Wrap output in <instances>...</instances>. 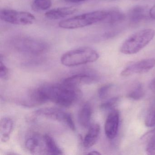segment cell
Here are the masks:
<instances>
[{
	"label": "cell",
	"mask_w": 155,
	"mask_h": 155,
	"mask_svg": "<svg viewBox=\"0 0 155 155\" xmlns=\"http://www.w3.org/2000/svg\"><path fill=\"white\" fill-rule=\"evenodd\" d=\"M89 155H101V153L98 151H96V150H93V151H91L89 153H88Z\"/></svg>",
	"instance_id": "obj_29"
},
{
	"label": "cell",
	"mask_w": 155,
	"mask_h": 155,
	"mask_svg": "<svg viewBox=\"0 0 155 155\" xmlns=\"http://www.w3.org/2000/svg\"><path fill=\"white\" fill-rule=\"evenodd\" d=\"M78 88L62 84H47L36 89L31 94L32 101L38 103L52 102L61 107H69L81 97Z\"/></svg>",
	"instance_id": "obj_1"
},
{
	"label": "cell",
	"mask_w": 155,
	"mask_h": 155,
	"mask_svg": "<svg viewBox=\"0 0 155 155\" xmlns=\"http://www.w3.org/2000/svg\"><path fill=\"white\" fill-rule=\"evenodd\" d=\"M155 35V31L146 29L132 34L122 43L120 51L126 55H132L139 52L147 46Z\"/></svg>",
	"instance_id": "obj_2"
},
{
	"label": "cell",
	"mask_w": 155,
	"mask_h": 155,
	"mask_svg": "<svg viewBox=\"0 0 155 155\" xmlns=\"http://www.w3.org/2000/svg\"><path fill=\"white\" fill-rule=\"evenodd\" d=\"M99 55L95 50L88 47L79 48L68 51L61 58V64L68 67H75L95 62Z\"/></svg>",
	"instance_id": "obj_3"
},
{
	"label": "cell",
	"mask_w": 155,
	"mask_h": 155,
	"mask_svg": "<svg viewBox=\"0 0 155 155\" xmlns=\"http://www.w3.org/2000/svg\"><path fill=\"white\" fill-rule=\"evenodd\" d=\"M25 147L32 154H41V152H46L43 136L42 137L38 135L31 136L26 140Z\"/></svg>",
	"instance_id": "obj_11"
},
{
	"label": "cell",
	"mask_w": 155,
	"mask_h": 155,
	"mask_svg": "<svg viewBox=\"0 0 155 155\" xmlns=\"http://www.w3.org/2000/svg\"><path fill=\"white\" fill-rule=\"evenodd\" d=\"M149 15L150 18L155 19V5L149 10Z\"/></svg>",
	"instance_id": "obj_27"
},
{
	"label": "cell",
	"mask_w": 155,
	"mask_h": 155,
	"mask_svg": "<svg viewBox=\"0 0 155 155\" xmlns=\"http://www.w3.org/2000/svg\"><path fill=\"white\" fill-rule=\"evenodd\" d=\"M149 88L153 93L155 94V78L150 83Z\"/></svg>",
	"instance_id": "obj_26"
},
{
	"label": "cell",
	"mask_w": 155,
	"mask_h": 155,
	"mask_svg": "<svg viewBox=\"0 0 155 155\" xmlns=\"http://www.w3.org/2000/svg\"><path fill=\"white\" fill-rule=\"evenodd\" d=\"M12 43L17 50L34 55L43 54L49 48L45 41L30 37H17L12 40Z\"/></svg>",
	"instance_id": "obj_5"
},
{
	"label": "cell",
	"mask_w": 155,
	"mask_h": 155,
	"mask_svg": "<svg viewBox=\"0 0 155 155\" xmlns=\"http://www.w3.org/2000/svg\"><path fill=\"white\" fill-rule=\"evenodd\" d=\"M14 126L13 120L10 118L4 117L0 122L1 140L3 142L8 141Z\"/></svg>",
	"instance_id": "obj_16"
},
{
	"label": "cell",
	"mask_w": 155,
	"mask_h": 155,
	"mask_svg": "<svg viewBox=\"0 0 155 155\" xmlns=\"http://www.w3.org/2000/svg\"><path fill=\"white\" fill-rule=\"evenodd\" d=\"M145 92L143 87L140 84L135 86L127 94L128 97L133 100L137 101L144 97Z\"/></svg>",
	"instance_id": "obj_20"
},
{
	"label": "cell",
	"mask_w": 155,
	"mask_h": 155,
	"mask_svg": "<svg viewBox=\"0 0 155 155\" xmlns=\"http://www.w3.org/2000/svg\"><path fill=\"white\" fill-rule=\"evenodd\" d=\"M65 1L70 3H79V2H82L85 1L86 0H65Z\"/></svg>",
	"instance_id": "obj_28"
},
{
	"label": "cell",
	"mask_w": 155,
	"mask_h": 155,
	"mask_svg": "<svg viewBox=\"0 0 155 155\" xmlns=\"http://www.w3.org/2000/svg\"><path fill=\"white\" fill-rule=\"evenodd\" d=\"M99 76L94 72L86 73H79L70 76L65 79L62 82V84L71 87L78 88L79 86L83 84H90L97 81Z\"/></svg>",
	"instance_id": "obj_9"
},
{
	"label": "cell",
	"mask_w": 155,
	"mask_h": 155,
	"mask_svg": "<svg viewBox=\"0 0 155 155\" xmlns=\"http://www.w3.org/2000/svg\"><path fill=\"white\" fill-rule=\"evenodd\" d=\"M155 66V58L141 60L127 66L121 71L120 75L122 77H128L134 74L146 73Z\"/></svg>",
	"instance_id": "obj_8"
},
{
	"label": "cell",
	"mask_w": 155,
	"mask_h": 155,
	"mask_svg": "<svg viewBox=\"0 0 155 155\" xmlns=\"http://www.w3.org/2000/svg\"><path fill=\"white\" fill-rule=\"evenodd\" d=\"M147 139L146 150L148 154H155V129L144 136Z\"/></svg>",
	"instance_id": "obj_19"
},
{
	"label": "cell",
	"mask_w": 155,
	"mask_h": 155,
	"mask_svg": "<svg viewBox=\"0 0 155 155\" xmlns=\"http://www.w3.org/2000/svg\"><path fill=\"white\" fill-rule=\"evenodd\" d=\"M100 130V126L97 123L90 126L87 133L83 140V146L85 147H91L96 143L99 136Z\"/></svg>",
	"instance_id": "obj_15"
},
{
	"label": "cell",
	"mask_w": 155,
	"mask_h": 155,
	"mask_svg": "<svg viewBox=\"0 0 155 155\" xmlns=\"http://www.w3.org/2000/svg\"><path fill=\"white\" fill-rule=\"evenodd\" d=\"M77 9L73 7H64L51 10L45 14L47 18L56 20L66 18L67 16L74 14Z\"/></svg>",
	"instance_id": "obj_13"
},
{
	"label": "cell",
	"mask_w": 155,
	"mask_h": 155,
	"mask_svg": "<svg viewBox=\"0 0 155 155\" xmlns=\"http://www.w3.org/2000/svg\"><path fill=\"white\" fill-rule=\"evenodd\" d=\"M45 142L46 154L51 155H61L62 150L59 147L52 137L48 134L43 136Z\"/></svg>",
	"instance_id": "obj_17"
},
{
	"label": "cell",
	"mask_w": 155,
	"mask_h": 155,
	"mask_svg": "<svg viewBox=\"0 0 155 155\" xmlns=\"http://www.w3.org/2000/svg\"><path fill=\"white\" fill-rule=\"evenodd\" d=\"M119 101L118 97H114L102 103L100 106V108L104 110H112L117 106Z\"/></svg>",
	"instance_id": "obj_22"
},
{
	"label": "cell",
	"mask_w": 155,
	"mask_h": 155,
	"mask_svg": "<svg viewBox=\"0 0 155 155\" xmlns=\"http://www.w3.org/2000/svg\"><path fill=\"white\" fill-rule=\"evenodd\" d=\"M107 18L104 22L110 24H116L124 20L125 15L123 12L117 9L107 11Z\"/></svg>",
	"instance_id": "obj_18"
},
{
	"label": "cell",
	"mask_w": 155,
	"mask_h": 155,
	"mask_svg": "<svg viewBox=\"0 0 155 155\" xmlns=\"http://www.w3.org/2000/svg\"><path fill=\"white\" fill-rule=\"evenodd\" d=\"M112 87V84H105L101 86L98 90V95L100 99H105L108 95L110 90Z\"/></svg>",
	"instance_id": "obj_23"
},
{
	"label": "cell",
	"mask_w": 155,
	"mask_h": 155,
	"mask_svg": "<svg viewBox=\"0 0 155 155\" xmlns=\"http://www.w3.org/2000/svg\"><path fill=\"white\" fill-rule=\"evenodd\" d=\"M36 115L64 123L72 130H76L75 124L70 113L57 108H43L35 112Z\"/></svg>",
	"instance_id": "obj_7"
},
{
	"label": "cell",
	"mask_w": 155,
	"mask_h": 155,
	"mask_svg": "<svg viewBox=\"0 0 155 155\" xmlns=\"http://www.w3.org/2000/svg\"><path fill=\"white\" fill-rule=\"evenodd\" d=\"M92 108L89 102H86L81 108L78 113V120L81 126L84 128L90 126Z\"/></svg>",
	"instance_id": "obj_14"
},
{
	"label": "cell",
	"mask_w": 155,
	"mask_h": 155,
	"mask_svg": "<svg viewBox=\"0 0 155 155\" xmlns=\"http://www.w3.org/2000/svg\"><path fill=\"white\" fill-rule=\"evenodd\" d=\"M149 16V10L145 6H137L131 8L128 13L130 23L137 24L146 19Z\"/></svg>",
	"instance_id": "obj_12"
},
{
	"label": "cell",
	"mask_w": 155,
	"mask_h": 155,
	"mask_svg": "<svg viewBox=\"0 0 155 155\" xmlns=\"http://www.w3.org/2000/svg\"><path fill=\"white\" fill-rule=\"evenodd\" d=\"M52 5L51 0H34L32 8L34 11H40L48 9Z\"/></svg>",
	"instance_id": "obj_21"
},
{
	"label": "cell",
	"mask_w": 155,
	"mask_h": 155,
	"mask_svg": "<svg viewBox=\"0 0 155 155\" xmlns=\"http://www.w3.org/2000/svg\"><path fill=\"white\" fill-rule=\"evenodd\" d=\"M2 20L14 25L26 26L33 24L36 18L31 13L10 9H2L0 12Z\"/></svg>",
	"instance_id": "obj_6"
},
{
	"label": "cell",
	"mask_w": 155,
	"mask_h": 155,
	"mask_svg": "<svg viewBox=\"0 0 155 155\" xmlns=\"http://www.w3.org/2000/svg\"><path fill=\"white\" fill-rule=\"evenodd\" d=\"M9 75V70L5 64L1 60L0 62V78L2 79L6 80L8 78Z\"/></svg>",
	"instance_id": "obj_25"
},
{
	"label": "cell",
	"mask_w": 155,
	"mask_h": 155,
	"mask_svg": "<svg viewBox=\"0 0 155 155\" xmlns=\"http://www.w3.org/2000/svg\"><path fill=\"white\" fill-rule=\"evenodd\" d=\"M107 12L97 11L75 16L61 21L59 23L60 28L66 29H75L84 28L95 23L104 21L107 18Z\"/></svg>",
	"instance_id": "obj_4"
},
{
	"label": "cell",
	"mask_w": 155,
	"mask_h": 155,
	"mask_svg": "<svg viewBox=\"0 0 155 155\" xmlns=\"http://www.w3.org/2000/svg\"><path fill=\"white\" fill-rule=\"evenodd\" d=\"M120 122V113L113 109L110 112L105 124V132L109 139L115 138L117 134Z\"/></svg>",
	"instance_id": "obj_10"
},
{
	"label": "cell",
	"mask_w": 155,
	"mask_h": 155,
	"mask_svg": "<svg viewBox=\"0 0 155 155\" xmlns=\"http://www.w3.org/2000/svg\"><path fill=\"white\" fill-rule=\"evenodd\" d=\"M145 125L149 127H155V108L147 115L145 119Z\"/></svg>",
	"instance_id": "obj_24"
}]
</instances>
